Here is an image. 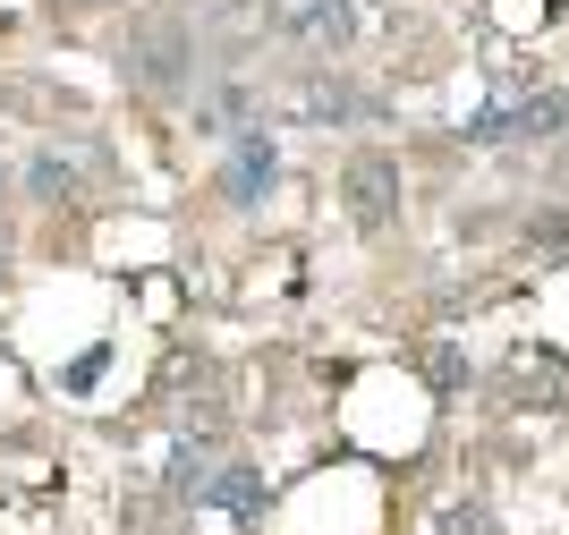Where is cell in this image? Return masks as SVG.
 I'll use <instances>...</instances> for the list:
<instances>
[{
	"label": "cell",
	"instance_id": "1",
	"mask_svg": "<svg viewBox=\"0 0 569 535\" xmlns=\"http://www.w3.org/2000/svg\"><path fill=\"white\" fill-rule=\"evenodd\" d=\"M111 69L119 86H137L144 102H188L204 86V34L188 9H137L111 34Z\"/></svg>",
	"mask_w": 569,
	"mask_h": 535
},
{
	"label": "cell",
	"instance_id": "2",
	"mask_svg": "<svg viewBox=\"0 0 569 535\" xmlns=\"http://www.w3.org/2000/svg\"><path fill=\"white\" fill-rule=\"evenodd\" d=\"M256 26H272L281 43L315 51V60H332V51L357 43V0H256Z\"/></svg>",
	"mask_w": 569,
	"mask_h": 535
},
{
	"label": "cell",
	"instance_id": "3",
	"mask_svg": "<svg viewBox=\"0 0 569 535\" xmlns=\"http://www.w3.org/2000/svg\"><path fill=\"white\" fill-rule=\"evenodd\" d=\"M272 187H281V145H272V128H238L230 145H221V170H213V196L230 212H256L263 196H272Z\"/></svg>",
	"mask_w": 569,
	"mask_h": 535
},
{
	"label": "cell",
	"instance_id": "4",
	"mask_svg": "<svg viewBox=\"0 0 569 535\" xmlns=\"http://www.w3.org/2000/svg\"><path fill=\"white\" fill-rule=\"evenodd\" d=\"M340 205H349L357 230H391V212H400V153H382V145L349 153L340 162Z\"/></svg>",
	"mask_w": 569,
	"mask_h": 535
},
{
	"label": "cell",
	"instance_id": "5",
	"mask_svg": "<svg viewBox=\"0 0 569 535\" xmlns=\"http://www.w3.org/2000/svg\"><path fill=\"white\" fill-rule=\"evenodd\" d=\"M569 128V102L561 93H519V102H493V111H476L468 145H545Z\"/></svg>",
	"mask_w": 569,
	"mask_h": 535
},
{
	"label": "cell",
	"instance_id": "6",
	"mask_svg": "<svg viewBox=\"0 0 569 535\" xmlns=\"http://www.w3.org/2000/svg\"><path fill=\"white\" fill-rule=\"evenodd\" d=\"M238 128H256V86H247V77H230V69H204V86L188 93V137L230 145Z\"/></svg>",
	"mask_w": 569,
	"mask_h": 535
},
{
	"label": "cell",
	"instance_id": "7",
	"mask_svg": "<svg viewBox=\"0 0 569 535\" xmlns=\"http://www.w3.org/2000/svg\"><path fill=\"white\" fill-rule=\"evenodd\" d=\"M196 502H204V511H221V518H238V527H256V518H263V502H272V493H263V467L230 459V467H213V476L196 485Z\"/></svg>",
	"mask_w": 569,
	"mask_h": 535
},
{
	"label": "cell",
	"instance_id": "8",
	"mask_svg": "<svg viewBox=\"0 0 569 535\" xmlns=\"http://www.w3.org/2000/svg\"><path fill=\"white\" fill-rule=\"evenodd\" d=\"M77 196H86V170H77V153H60V145L26 153V205H77Z\"/></svg>",
	"mask_w": 569,
	"mask_h": 535
},
{
	"label": "cell",
	"instance_id": "9",
	"mask_svg": "<svg viewBox=\"0 0 569 535\" xmlns=\"http://www.w3.org/2000/svg\"><path fill=\"white\" fill-rule=\"evenodd\" d=\"M298 111H307V119H332V128H357V119H375V102H366L349 77H307Z\"/></svg>",
	"mask_w": 569,
	"mask_h": 535
},
{
	"label": "cell",
	"instance_id": "10",
	"mask_svg": "<svg viewBox=\"0 0 569 535\" xmlns=\"http://www.w3.org/2000/svg\"><path fill=\"white\" fill-rule=\"evenodd\" d=\"M188 18H196V34H204V26H238V18H256V0H188Z\"/></svg>",
	"mask_w": 569,
	"mask_h": 535
},
{
	"label": "cell",
	"instance_id": "11",
	"mask_svg": "<svg viewBox=\"0 0 569 535\" xmlns=\"http://www.w3.org/2000/svg\"><path fill=\"white\" fill-rule=\"evenodd\" d=\"M426 374H433V392H451V383H459V349H433Z\"/></svg>",
	"mask_w": 569,
	"mask_h": 535
},
{
	"label": "cell",
	"instance_id": "12",
	"mask_svg": "<svg viewBox=\"0 0 569 535\" xmlns=\"http://www.w3.org/2000/svg\"><path fill=\"white\" fill-rule=\"evenodd\" d=\"M51 9H119V0H51Z\"/></svg>",
	"mask_w": 569,
	"mask_h": 535
},
{
	"label": "cell",
	"instance_id": "13",
	"mask_svg": "<svg viewBox=\"0 0 569 535\" xmlns=\"http://www.w3.org/2000/svg\"><path fill=\"white\" fill-rule=\"evenodd\" d=\"M0 273H9V238H0Z\"/></svg>",
	"mask_w": 569,
	"mask_h": 535
}]
</instances>
